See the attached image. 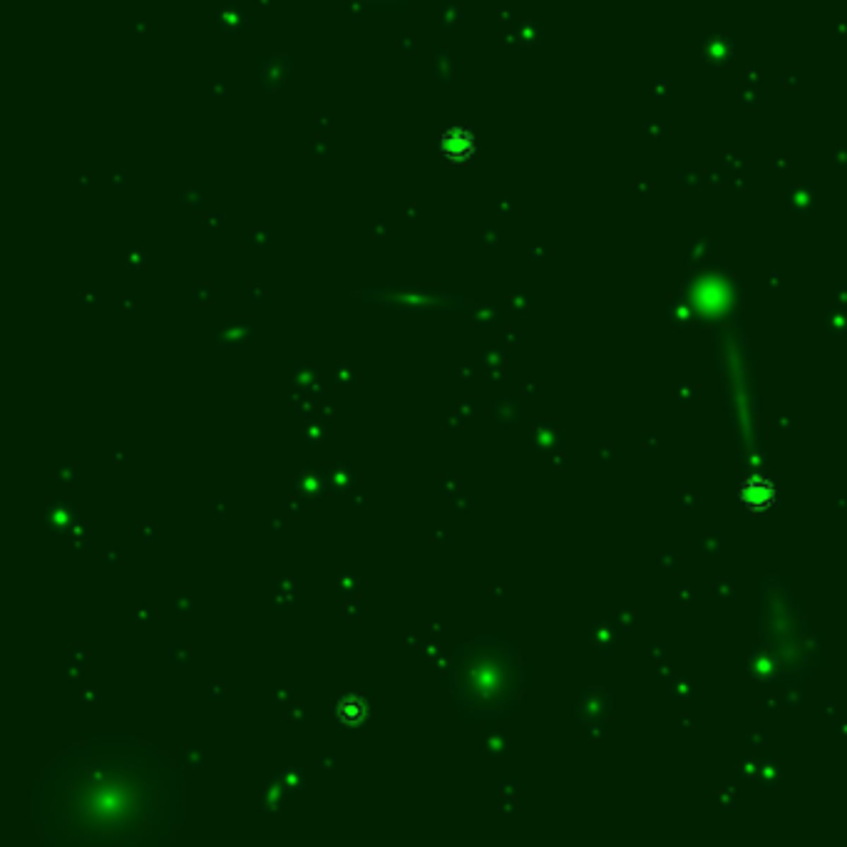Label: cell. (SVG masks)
I'll return each instance as SVG.
<instances>
[{
    "instance_id": "obj_1",
    "label": "cell",
    "mask_w": 847,
    "mask_h": 847,
    "mask_svg": "<svg viewBox=\"0 0 847 847\" xmlns=\"http://www.w3.org/2000/svg\"><path fill=\"white\" fill-rule=\"evenodd\" d=\"M182 775L132 736H92L60 753L35 783L45 843H169L182 825Z\"/></svg>"
},
{
    "instance_id": "obj_2",
    "label": "cell",
    "mask_w": 847,
    "mask_h": 847,
    "mask_svg": "<svg viewBox=\"0 0 847 847\" xmlns=\"http://www.w3.org/2000/svg\"><path fill=\"white\" fill-rule=\"evenodd\" d=\"M492 646H460L458 666H455V703L460 711H472L475 716L497 713L500 698L505 693V671L495 661Z\"/></svg>"
},
{
    "instance_id": "obj_3",
    "label": "cell",
    "mask_w": 847,
    "mask_h": 847,
    "mask_svg": "<svg viewBox=\"0 0 847 847\" xmlns=\"http://www.w3.org/2000/svg\"><path fill=\"white\" fill-rule=\"evenodd\" d=\"M438 147L440 154L453 164H465L477 150L475 135H472L470 130H465V127H450V130H445L443 135H440Z\"/></svg>"
},
{
    "instance_id": "obj_4",
    "label": "cell",
    "mask_w": 847,
    "mask_h": 847,
    "mask_svg": "<svg viewBox=\"0 0 847 847\" xmlns=\"http://www.w3.org/2000/svg\"><path fill=\"white\" fill-rule=\"evenodd\" d=\"M741 500L753 510H768L775 502V487L766 477H748L741 487Z\"/></svg>"
}]
</instances>
